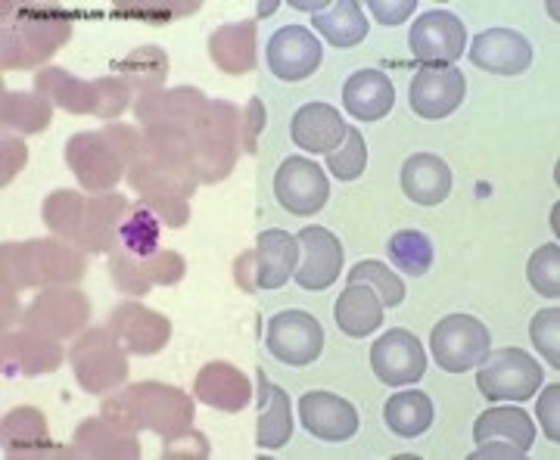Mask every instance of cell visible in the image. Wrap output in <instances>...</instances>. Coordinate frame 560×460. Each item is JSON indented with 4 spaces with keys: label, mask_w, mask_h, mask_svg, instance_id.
I'll list each match as a JSON object with an SVG mask.
<instances>
[{
    "label": "cell",
    "mask_w": 560,
    "mask_h": 460,
    "mask_svg": "<svg viewBox=\"0 0 560 460\" xmlns=\"http://www.w3.org/2000/svg\"><path fill=\"white\" fill-rule=\"evenodd\" d=\"M526 278L533 283V290L541 293L545 299H558L560 296V246L548 243L526 264Z\"/></svg>",
    "instance_id": "25"
},
{
    "label": "cell",
    "mask_w": 560,
    "mask_h": 460,
    "mask_svg": "<svg viewBox=\"0 0 560 460\" xmlns=\"http://www.w3.org/2000/svg\"><path fill=\"white\" fill-rule=\"evenodd\" d=\"M121 243H125V249L128 252H135V256H150L153 249H156V240H160V227H156V219L147 212V209H138L131 221H125L119 231Z\"/></svg>",
    "instance_id": "26"
},
{
    "label": "cell",
    "mask_w": 560,
    "mask_h": 460,
    "mask_svg": "<svg viewBox=\"0 0 560 460\" xmlns=\"http://www.w3.org/2000/svg\"><path fill=\"white\" fill-rule=\"evenodd\" d=\"M256 25L253 22H241V25H224L219 28V35L212 38V44H228V50H212V57L219 62L224 72H246V69H253V62H256V32H253Z\"/></svg>",
    "instance_id": "21"
},
{
    "label": "cell",
    "mask_w": 560,
    "mask_h": 460,
    "mask_svg": "<svg viewBox=\"0 0 560 460\" xmlns=\"http://www.w3.org/2000/svg\"><path fill=\"white\" fill-rule=\"evenodd\" d=\"M337 323L346 337H371L374 330H381L383 323V302L377 299L374 290L361 286V283H349V290H342L337 299Z\"/></svg>",
    "instance_id": "17"
},
{
    "label": "cell",
    "mask_w": 560,
    "mask_h": 460,
    "mask_svg": "<svg viewBox=\"0 0 560 460\" xmlns=\"http://www.w3.org/2000/svg\"><path fill=\"white\" fill-rule=\"evenodd\" d=\"M302 426L320 441H346L359 433V411L340 396L305 392L300 401Z\"/></svg>",
    "instance_id": "11"
},
{
    "label": "cell",
    "mask_w": 560,
    "mask_h": 460,
    "mask_svg": "<svg viewBox=\"0 0 560 460\" xmlns=\"http://www.w3.org/2000/svg\"><path fill=\"white\" fill-rule=\"evenodd\" d=\"M401 190L418 205H440L452 193V168L433 153H415L401 165Z\"/></svg>",
    "instance_id": "15"
},
{
    "label": "cell",
    "mask_w": 560,
    "mask_h": 460,
    "mask_svg": "<svg viewBox=\"0 0 560 460\" xmlns=\"http://www.w3.org/2000/svg\"><path fill=\"white\" fill-rule=\"evenodd\" d=\"M560 386L555 382V386H548L545 392H541L539 399V417H541V426H545V436L558 445L560 441Z\"/></svg>",
    "instance_id": "28"
},
{
    "label": "cell",
    "mask_w": 560,
    "mask_h": 460,
    "mask_svg": "<svg viewBox=\"0 0 560 460\" xmlns=\"http://www.w3.org/2000/svg\"><path fill=\"white\" fill-rule=\"evenodd\" d=\"M529 337H533V345L539 349V355H545V361L558 370L560 367V308H545L533 318V327H529Z\"/></svg>",
    "instance_id": "27"
},
{
    "label": "cell",
    "mask_w": 560,
    "mask_h": 460,
    "mask_svg": "<svg viewBox=\"0 0 560 460\" xmlns=\"http://www.w3.org/2000/svg\"><path fill=\"white\" fill-rule=\"evenodd\" d=\"M364 165H368L364 138L355 128H346V138H342L340 146L334 153H327V168L337 180H355L364 172Z\"/></svg>",
    "instance_id": "24"
},
{
    "label": "cell",
    "mask_w": 560,
    "mask_h": 460,
    "mask_svg": "<svg viewBox=\"0 0 560 460\" xmlns=\"http://www.w3.org/2000/svg\"><path fill=\"white\" fill-rule=\"evenodd\" d=\"M389 259L408 278H420L433 264V246L420 231H399L389 240Z\"/></svg>",
    "instance_id": "22"
},
{
    "label": "cell",
    "mask_w": 560,
    "mask_h": 460,
    "mask_svg": "<svg viewBox=\"0 0 560 460\" xmlns=\"http://www.w3.org/2000/svg\"><path fill=\"white\" fill-rule=\"evenodd\" d=\"M383 417H386V426L396 436L415 439L423 429H430V423H433V401H430V396L418 392V389L399 392V396H393V399L386 401Z\"/></svg>",
    "instance_id": "20"
},
{
    "label": "cell",
    "mask_w": 560,
    "mask_h": 460,
    "mask_svg": "<svg viewBox=\"0 0 560 460\" xmlns=\"http://www.w3.org/2000/svg\"><path fill=\"white\" fill-rule=\"evenodd\" d=\"M346 128L349 125L330 103H305L290 125L296 146H302L305 153H324V156L340 146Z\"/></svg>",
    "instance_id": "13"
},
{
    "label": "cell",
    "mask_w": 560,
    "mask_h": 460,
    "mask_svg": "<svg viewBox=\"0 0 560 460\" xmlns=\"http://www.w3.org/2000/svg\"><path fill=\"white\" fill-rule=\"evenodd\" d=\"M300 243V264H296V283L302 290H327L340 278L342 246L327 227H305L296 234Z\"/></svg>",
    "instance_id": "9"
},
{
    "label": "cell",
    "mask_w": 560,
    "mask_h": 460,
    "mask_svg": "<svg viewBox=\"0 0 560 460\" xmlns=\"http://www.w3.org/2000/svg\"><path fill=\"white\" fill-rule=\"evenodd\" d=\"M268 66L280 81H305L320 66V44L302 25H283L268 40Z\"/></svg>",
    "instance_id": "10"
},
{
    "label": "cell",
    "mask_w": 560,
    "mask_h": 460,
    "mask_svg": "<svg viewBox=\"0 0 560 460\" xmlns=\"http://www.w3.org/2000/svg\"><path fill=\"white\" fill-rule=\"evenodd\" d=\"M349 283H361V286L374 290L383 305H399L405 299V281H399L381 261H361V264H355L352 274H349Z\"/></svg>",
    "instance_id": "23"
},
{
    "label": "cell",
    "mask_w": 560,
    "mask_h": 460,
    "mask_svg": "<svg viewBox=\"0 0 560 460\" xmlns=\"http://www.w3.org/2000/svg\"><path fill=\"white\" fill-rule=\"evenodd\" d=\"M433 361L448 374H464L480 367L489 355V330L486 323L470 315H448L430 333Z\"/></svg>",
    "instance_id": "2"
},
{
    "label": "cell",
    "mask_w": 560,
    "mask_h": 460,
    "mask_svg": "<svg viewBox=\"0 0 560 460\" xmlns=\"http://www.w3.org/2000/svg\"><path fill=\"white\" fill-rule=\"evenodd\" d=\"M268 352L290 367H305L324 349V330L308 311H280L268 320Z\"/></svg>",
    "instance_id": "5"
},
{
    "label": "cell",
    "mask_w": 560,
    "mask_h": 460,
    "mask_svg": "<svg viewBox=\"0 0 560 460\" xmlns=\"http://www.w3.org/2000/svg\"><path fill=\"white\" fill-rule=\"evenodd\" d=\"M275 197L293 215H315L330 200V180L312 160L290 156L280 162L275 175Z\"/></svg>",
    "instance_id": "4"
},
{
    "label": "cell",
    "mask_w": 560,
    "mask_h": 460,
    "mask_svg": "<svg viewBox=\"0 0 560 460\" xmlns=\"http://www.w3.org/2000/svg\"><path fill=\"white\" fill-rule=\"evenodd\" d=\"M312 22H315V32H320L334 47H355L368 35L364 10H361V3H355V0L330 3V10L315 13Z\"/></svg>",
    "instance_id": "19"
},
{
    "label": "cell",
    "mask_w": 560,
    "mask_h": 460,
    "mask_svg": "<svg viewBox=\"0 0 560 460\" xmlns=\"http://www.w3.org/2000/svg\"><path fill=\"white\" fill-rule=\"evenodd\" d=\"M256 441L261 448H280L290 441V433H293V417H290V396L280 389V386H271V382L261 377L259 382V426H256Z\"/></svg>",
    "instance_id": "18"
},
{
    "label": "cell",
    "mask_w": 560,
    "mask_h": 460,
    "mask_svg": "<svg viewBox=\"0 0 560 460\" xmlns=\"http://www.w3.org/2000/svg\"><path fill=\"white\" fill-rule=\"evenodd\" d=\"M393 103H396V87L381 69H361L349 75L342 87V106L359 121L383 119L393 109Z\"/></svg>",
    "instance_id": "14"
},
{
    "label": "cell",
    "mask_w": 560,
    "mask_h": 460,
    "mask_svg": "<svg viewBox=\"0 0 560 460\" xmlns=\"http://www.w3.org/2000/svg\"><path fill=\"white\" fill-rule=\"evenodd\" d=\"M480 392L489 401H529L541 386V367L523 349H499L482 358Z\"/></svg>",
    "instance_id": "1"
},
{
    "label": "cell",
    "mask_w": 560,
    "mask_h": 460,
    "mask_svg": "<svg viewBox=\"0 0 560 460\" xmlns=\"http://www.w3.org/2000/svg\"><path fill=\"white\" fill-rule=\"evenodd\" d=\"M256 264H259L256 283L265 286V290H278V286L290 281V274L300 264V243H296V237H290L287 231H261Z\"/></svg>",
    "instance_id": "16"
},
{
    "label": "cell",
    "mask_w": 560,
    "mask_h": 460,
    "mask_svg": "<svg viewBox=\"0 0 560 460\" xmlns=\"http://www.w3.org/2000/svg\"><path fill=\"white\" fill-rule=\"evenodd\" d=\"M408 44H411L415 60H420L423 66H452L464 54L467 32L455 13L430 10L411 25Z\"/></svg>",
    "instance_id": "6"
},
{
    "label": "cell",
    "mask_w": 560,
    "mask_h": 460,
    "mask_svg": "<svg viewBox=\"0 0 560 460\" xmlns=\"http://www.w3.org/2000/svg\"><path fill=\"white\" fill-rule=\"evenodd\" d=\"M477 455L474 458H526L536 439V426L523 408H489L474 426Z\"/></svg>",
    "instance_id": "3"
},
{
    "label": "cell",
    "mask_w": 560,
    "mask_h": 460,
    "mask_svg": "<svg viewBox=\"0 0 560 460\" xmlns=\"http://www.w3.org/2000/svg\"><path fill=\"white\" fill-rule=\"evenodd\" d=\"M467 79L455 66H423L411 81V109L420 119H445L452 116L464 101Z\"/></svg>",
    "instance_id": "7"
},
{
    "label": "cell",
    "mask_w": 560,
    "mask_h": 460,
    "mask_svg": "<svg viewBox=\"0 0 560 460\" xmlns=\"http://www.w3.org/2000/svg\"><path fill=\"white\" fill-rule=\"evenodd\" d=\"M470 60L482 72H495V75H521L533 62V47L514 28H489L480 32L474 47H470Z\"/></svg>",
    "instance_id": "12"
},
{
    "label": "cell",
    "mask_w": 560,
    "mask_h": 460,
    "mask_svg": "<svg viewBox=\"0 0 560 460\" xmlns=\"http://www.w3.org/2000/svg\"><path fill=\"white\" fill-rule=\"evenodd\" d=\"M371 7V13L383 22V25H399L405 22L411 13H415V7H418V0H396V3H386V0H371L368 3Z\"/></svg>",
    "instance_id": "29"
},
{
    "label": "cell",
    "mask_w": 560,
    "mask_h": 460,
    "mask_svg": "<svg viewBox=\"0 0 560 460\" xmlns=\"http://www.w3.org/2000/svg\"><path fill=\"white\" fill-rule=\"evenodd\" d=\"M371 367L386 386H408V382L423 380L427 355L415 333L386 330L371 349Z\"/></svg>",
    "instance_id": "8"
}]
</instances>
